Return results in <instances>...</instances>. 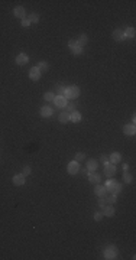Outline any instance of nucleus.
Instances as JSON below:
<instances>
[{
	"instance_id": "34",
	"label": "nucleus",
	"mask_w": 136,
	"mask_h": 260,
	"mask_svg": "<svg viewBox=\"0 0 136 260\" xmlns=\"http://www.w3.org/2000/svg\"><path fill=\"white\" fill-rule=\"evenodd\" d=\"M94 220L96 221H101L103 220V212H96L94 214Z\"/></svg>"
},
{
	"instance_id": "31",
	"label": "nucleus",
	"mask_w": 136,
	"mask_h": 260,
	"mask_svg": "<svg viewBox=\"0 0 136 260\" xmlns=\"http://www.w3.org/2000/svg\"><path fill=\"white\" fill-rule=\"evenodd\" d=\"M65 107L68 108V113H70V114H71L72 111H75V104H74V103H70V104L65 105Z\"/></svg>"
},
{
	"instance_id": "10",
	"label": "nucleus",
	"mask_w": 136,
	"mask_h": 260,
	"mask_svg": "<svg viewBox=\"0 0 136 260\" xmlns=\"http://www.w3.org/2000/svg\"><path fill=\"white\" fill-rule=\"evenodd\" d=\"M13 184H15L16 186H22V185L25 184V175H23V174L15 175V176H13Z\"/></svg>"
},
{
	"instance_id": "2",
	"label": "nucleus",
	"mask_w": 136,
	"mask_h": 260,
	"mask_svg": "<svg viewBox=\"0 0 136 260\" xmlns=\"http://www.w3.org/2000/svg\"><path fill=\"white\" fill-rule=\"evenodd\" d=\"M80 95V88L77 87V85H72V87H68L67 90H65V95H64V98L67 100V98H77Z\"/></svg>"
},
{
	"instance_id": "20",
	"label": "nucleus",
	"mask_w": 136,
	"mask_h": 260,
	"mask_svg": "<svg viewBox=\"0 0 136 260\" xmlns=\"http://www.w3.org/2000/svg\"><path fill=\"white\" fill-rule=\"evenodd\" d=\"M58 120H59L61 123H64V124L68 123V121H70V113H68V111H62V113L59 114Z\"/></svg>"
},
{
	"instance_id": "15",
	"label": "nucleus",
	"mask_w": 136,
	"mask_h": 260,
	"mask_svg": "<svg viewBox=\"0 0 136 260\" xmlns=\"http://www.w3.org/2000/svg\"><path fill=\"white\" fill-rule=\"evenodd\" d=\"M54 103H55V105L58 108H65V105H67V100L64 97H55Z\"/></svg>"
},
{
	"instance_id": "18",
	"label": "nucleus",
	"mask_w": 136,
	"mask_h": 260,
	"mask_svg": "<svg viewBox=\"0 0 136 260\" xmlns=\"http://www.w3.org/2000/svg\"><path fill=\"white\" fill-rule=\"evenodd\" d=\"M81 113H78V111H72L71 114H70V120L72 121V123H78V121H81Z\"/></svg>"
},
{
	"instance_id": "1",
	"label": "nucleus",
	"mask_w": 136,
	"mask_h": 260,
	"mask_svg": "<svg viewBox=\"0 0 136 260\" xmlns=\"http://www.w3.org/2000/svg\"><path fill=\"white\" fill-rule=\"evenodd\" d=\"M106 191H107V192H111V194H117V192L122 191V185H120L119 182L110 179V181L106 184Z\"/></svg>"
},
{
	"instance_id": "17",
	"label": "nucleus",
	"mask_w": 136,
	"mask_h": 260,
	"mask_svg": "<svg viewBox=\"0 0 136 260\" xmlns=\"http://www.w3.org/2000/svg\"><path fill=\"white\" fill-rule=\"evenodd\" d=\"M97 166H98V163H97V161H94V159H90V161L87 162V171H88V172H94V171L97 169Z\"/></svg>"
},
{
	"instance_id": "37",
	"label": "nucleus",
	"mask_w": 136,
	"mask_h": 260,
	"mask_svg": "<svg viewBox=\"0 0 136 260\" xmlns=\"http://www.w3.org/2000/svg\"><path fill=\"white\" fill-rule=\"evenodd\" d=\"M104 204H106V198H100V199H98V205L103 208V207H104Z\"/></svg>"
},
{
	"instance_id": "7",
	"label": "nucleus",
	"mask_w": 136,
	"mask_h": 260,
	"mask_svg": "<svg viewBox=\"0 0 136 260\" xmlns=\"http://www.w3.org/2000/svg\"><path fill=\"white\" fill-rule=\"evenodd\" d=\"M111 36H113V39H114V41H119V42H122V41H124V39H126L124 32H123L122 29H116V31L111 33Z\"/></svg>"
},
{
	"instance_id": "14",
	"label": "nucleus",
	"mask_w": 136,
	"mask_h": 260,
	"mask_svg": "<svg viewBox=\"0 0 136 260\" xmlns=\"http://www.w3.org/2000/svg\"><path fill=\"white\" fill-rule=\"evenodd\" d=\"M13 15H15L16 18H19V19H23V18H25V9H23V6H16L15 10H13Z\"/></svg>"
},
{
	"instance_id": "30",
	"label": "nucleus",
	"mask_w": 136,
	"mask_h": 260,
	"mask_svg": "<svg viewBox=\"0 0 136 260\" xmlns=\"http://www.w3.org/2000/svg\"><path fill=\"white\" fill-rule=\"evenodd\" d=\"M65 87H58V97H64L65 95Z\"/></svg>"
},
{
	"instance_id": "9",
	"label": "nucleus",
	"mask_w": 136,
	"mask_h": 260,
	"mask_svg": "<svg viewBox=\"0 0 136 260\" xmlns=\"http://www.w3.org/2000/svg\"><path fill=\"white\" fill-rule=\"evenodd\" d=\"M94 194H96L97 197H100V198H106L107 191H106V188H104L103 185H98V184H97V186L94 188Z\"/></svg>"
},
{
	"instance_id": "5",
	"label": "nucleus",
	"mask_w": 136,
	"mask_h": 260,
	"mask_svg": "<svg viewBox=\"0 0 136 260\" xmlns=\"http://www.w3.org/2000/svg\"><path fill=\"white\" fill-rule=\"evenodd\" d=\"M29 78H31L32 81H38V80L41 78V71L38 69V67H32V68L29 69Z\"/></svg>"
},
{
	"instance_id": "33",
	"label": "nucleus",
	"mask_w": 136,
	"mask_h": 260,
	"mask_svg": "<svg viewBox=\"0 0 136 260\" xmlns=\"http://www.w3.org/2000/svg\"><path fill=\"white\" fill-rule=\"evenodd\" d=\"M72 52H74V55H80V54H83V48H81V46H77V48L72 49Z\"/></svg>"
},
{
	"instance_id": "8",
	"label": "nucleus",
	"mask_w": 136,
	"mask_h": 260,
	"mask_svg": "<svg viewBox=\"0 0 136 260\" xmlns=\"http://www.w3.org/2000/svg\"><path fill=\"white\" fill-rule=\"evenodd\" d=\"M135 132H136V129H135V124H133V123L123 126V133H124L126 136H132V135H135Z\"/></svg>"
},
{
	"instance_id": "23",
	"label": "nucleus",
	"mask_w": 136,
	"mask_h": 260,
	"mask_svg": "<svg viewBox=\"0 0 136 260\" xmlns=\"http://www.w3.org/2000/svg\"><path fill=\"white\" fill-rule=\"evenodd\" d=\"M28 19H29L31 23H38V22H39V15H38V13H32V15H29Z\"/></svg>"
},
{
	"instance_id": "32",
	"label": "nucleus",
	"mask_w": 136,
	"mask_h": 260,
	"mask_svg": "<svg viewBox=\"0 0 136 260\" xmlns=\"http://www.w3.org/2000/svg\"><path fill=\"white\" fill-rule=\"evenodd\" d=\"M29 25H31V22H29V19H26V18H23V19H22V26H23V28H29Z\"/></svg>"
},
{
	"instance_id": "24",
	"label": "nucleus",
	"mask_w": 136,
	"mask_h": 260,
	"mask_svg": "<svg viewBox=\"0 0 136 260\" xmlns=\"http://www.w3.org/2000/svg\"><path fill=\"white\" fill-rule=\"evenodd\" d=\"M106 201H107L110 205H113V204L117 201V195H116V194H111V195H109V197L106 198Z\"/></svg>"
},
{
	"instance_id": "22",
	"label": "nucleus",
	"mask_w": 136,
	"mask_h": 260,
	"mask_svg": "<svg viewBox=\"0 0 136 260\" xmlns=\"http://www.w3.org/2000/svg\"><path fill=\"white\" fill-rule=\"evenodd\" d=\"M77 42H78V46H81V48H83V46H84V45L88 42V39H87V35H84V33H83V35H80Z\"/></svg>"
},
{
	"instance_id": "12",
	"label": "nucleus",
	"mask_w": 136,
	"mask_h": 260,
	"mask_svg": "<svg viewBox=\"0 0 136 260\" xmlns=\"http://www.w3.org/2000/svg\"><path fill=\"white\" fill-rule=\"evenodd\" d=\"M109 161H110V163H113V165H117V163L122 161V156H120V153H119V152H113V153L110 155Z\"/></svg>"
},
{
	"instance_id": "4",
	"label": "nucleus",
	"mask_w": 136,
	"mask_h": 260,
	"mask_svg": "<svg viewBox=\"0 0 136 260\" xmlns=\"http://www.w3.org/2000/svg\"><path fill=\"white\" fill-rule=\"evenodd\" d=\"M117 256V248L114 246H109L106 250H104V257L106 259H114Z\"/></svg>"
},
{
	"instance_id": "27",
	"label": "nucleus",
	"mask_w": 136,
	"mask_h": 260,
	"mask_svg": "<svg viewBox=\"0 0 136 260\" xmlns=\"http://www.w3.org/2000/svg\"><path fill=\"white\" fill-rule=\"evenodd\" d=\"M44 97H45V100H46V101H54L57 95H55L54 93H46V94H45Z\"/></svg>"
},
{
	"instance_id": "21",
	"label": "nucleus",
	"mask_w": 136,
	"mask_h": 260,
	"mask_svg": "<svg viewBox=\"0 0 136 260\" xmlns=\"http://www.w3.org/2000/svg\"><path fill=\"white\" fill-rule=\"evenodd\" d=\"M124 32V36L126 38H135V35H136V31H135V28H127L126 31H123Z\"/></svg>"
},
{
	"instance_id": "13",
	"label": "nucleus",
	"mask_w": 136,
	"mask_h": 260,
	"mask_svg": "<svg viewBox=\"0 0 136 260\" xmlns=\"http://www.w3.org/2000/svg\"><path fill=\"white\" fill-rule=\"evenodd\" d=\"M88 181H90L91 184H100L101 176H100L98 174H96V172H90V174H88Z\"/></svg>"
},
{
	"instance_id": "16",
	"label": "nucleus",
	"mask_w": 136,
	"mask_h": 260,
	"mask_svg": "<svg viewBox=\"0 0 136 260\" xmlns=\"http://www.w3.org/2000/svg\"><path fill=\"white\" fill-rule=\"evenodd\" d=\"M41 116H42V117H49V116H52V108H51L49 105L41 107Z\"/></svg>"
},
{
	"instance_id": "26",
	"label": "nucleus",
	"mask_w": 136,
	"mask_h": 260,
	"mask_svg": "<svg viewBox=\"0 0 136 260\" xmlns=\"http://www.w3.org/2000/svg\"><path fill=\"white\" fill-rule=\"evenodd\" d=\"M84 159H85V155H84L83 152H78V153L75 155V162H78V163H80V162H83Z\"/></svg>"
},
{
	"instance_id": "3",
	"label": "nucleus",
	"mask_w": 136,
	"mask_h": 260,
	"mask_svg": "<svg viewBox=\"0 0 136 260\" xmlns=\"http://www.w3.org/2000/svg\"><path fill=\"white\" fill-rule=\"evenodd\" d=\"M67 171H68V174H70V175H75V174H78V172H80V165H78V162H75V161L70 162V163H68Z\"/></svg>"
},
{
	"instance_id": "25",
	"label": "nucleus",
	"mask_w": 136,
	"mask_h": 260,
	"mask_svg": "<svg viewBox=\"0 0 136 260\" xmlns=\"http://www.w3.org/2000/svg\"><path fill=\"white\" fill-rule=\"evenodd\" d=\"M48 68H49V67H48V64H46V62H44V61H42V62H39V65H38V69H39L41 72L46 71Z\"/></svg>"
},
{
	"instance_id": "6",
	"label": "nucleus",
	"mask_w": 136,
	"mask_h": 260,
	"mask_svg": "<svg viewBox=\"0 0 136 260\" xmlns=\"http://www.w3.org/2000/svg\"><path fill=\"white\" fill-rule=\"evenodd\" d=\"M116 165H113V163H106L104 165V175L106 176H113L114 174H116Z\"/></svg>"
},
{
	"instance_id": "29",
	"label": "nucleus",
	"mask_w": 136,
	"mask_h": 260,
	"mask_svg": "<svg viewBox=\"0 0 136 260\" xmlns=\"http://www.w3.org/2000/svg\"><path fill=\"white\" fill-rule=\"evenodd\" d=\"M77 46H78V42H77V41L71 39V41L68 42V48H70V49H74V48H77Z\"/></svg>"
},
{
	"instance_id": "11",
	"label": "nucleus",
	"mask_w": 136,
	"mask_h": 260,
	"mask_svg": "<svg viewBox=\"0 0 136 260\" xmlns=\"http://www.w3.org/2000/svg\"><path fill=\"white\" fill-rule=\"evenodd\" d=\"M28 61H29V58H28L26 54H19V55L16 56V64H18V65H26Z\"/></svg>"
},
{
	"instance_id": "28",
	"label": "nucleus",
	"mask_w": 136,
	"mask_h": 260,
	"mask_svg": "<svg viewBox=\"0 0 136 260\" xmlns=\"http://www.w3.org/2000/svg\"><path fill=\"white\" fill-rule=\"evenodd\" d=\"M123 181H124L126 184L132 182V175H130V174H127V172H124V174H123Z\"/></svg>"
},
{
	"instance_id": "35",
	"label": "nucleus",
	"mask_w": 136,
	"mask_h": 260,
	"mask_svg": "<svg viewBox=\"0 0 136 260\" xmlns=\"http://www.w3.org/2000/svg\"><path fill=\"white\" fill-rule=\"evenodd\" d=\"M22 174H23L25 176H28V175L31 174V168H29V166H25V168H23V172H22Z\"/></svg>"
},
{
	"instance_id": "38",
	"label": "nucleus",
	"mask_w": 136,
	"mask_h": 260,
	"mask_svg": "<svg viewBox=\"0 0 136 260\" xmlns=\"http://www.w3.org/2000/svg\"><path fill=\"white\" fill-rule=\"evenodd\" d=\"M127 169H129V165H127V163H126V165H123V171H124V172H126V171H127Z\"/></svg>"
},
{
	"instance_id": "36",
	"label": "nucleus",
	"mask_w": 136,
	"mask_h": 260,
	"mask_svg": "<svg viewBox=\"0 0 136 260\" xmlns=\"http://www.w3.org/2000/svg\"><path fill=\"white\" fill-rule=\"evenodd\" d=\"M100 162H101V163H104V165H106V163H107V162H109V158H107V156H104V155H103V156H101V158H100Z\"/></svg>"
},
{
	"instance_id": "19",
	"label": "nucleus",
	"mask_w": 136,
	"mask_h": 260,
	"mask_svg": "<svg viewBox=\"0 0 136 260\" xmlns=\"http://www.w3.org/2000/svg\"><path fill=\"white\" fill-rule=\"evenodd\" d=\"M103 215H106V217H113V215H114V208H113L111 205L103 207Z\"/></svg>"
}]
</instances>
